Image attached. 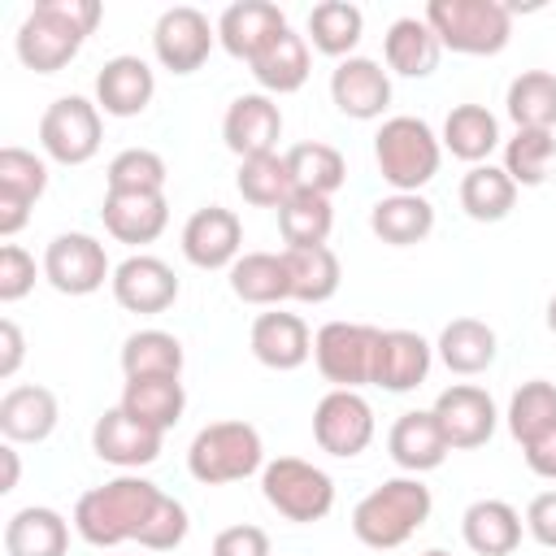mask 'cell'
Masks as SVG:
<instances>
[{
  "mask_svg": "<svg viewBox=\"0 0 556 556\" xmlns=\"http://www.w3.org/2000/svg\"><path fill=\"white\" fill-rule=\"evenodd\" d=\"M100 26V0H39L17 26V61L35 74L65 70Z\"/></svg>",
  "mask_w": 556,
  "mask_h": 556,
  "instance_id": "obj_1",
  "label": "cell"
},
{
  "mask_svg": "<svg viewBox=\"0 0 556 556\" xmlns=\"http://www.w3.org/2000/svg\"><path fill=\"white\" fill-rule=\"evenodd\" d=\"M161 486L139 478V473H122L104 486H91L78 495L74 504V530L83 534V543L91 547H117L126 539H139V530L148 526L152 508L161 504Z\"/></svg>",
  "mask_w": 556,
  "mask_h": 556,
  "instance_id": "obj_2",
  "label": "cell"
},
{
  "mask_svg": "<svg viewBox=\"0 0 556 556\" xmlns=\"http://www.w3.org/2000/svg\"><path fill=\"white\" fill-rule=\"evenodd\" d=\"M430 508H434L430 486L417 473L387 478L352 508V534L374 552H391L404 547L430 521Z\"/></svg>",
  "mask_w": 556,
  "mask_h": 556,
  "instance_id": "obj_3",
  "label": "cell"
},
{
  "mask_svg": "<svg viewBox=\"0 0 556 556\" xmlns=\"http://www.w3.org/2000/svg\"><path fill=\"white\" fill-rule=\"evenodd\" d=\"M421 17L460 56H495L513 39V4L504 0H430Z\"/></svg>",
  "mask_w": 556,
  "mask_h": 556,
  "instance_id": "obj_4",
  "label": "cell"
},
{
  "mask_svg": "<svg viewBox=\"0 0 556 556\" xmlns=\"http://www.w3.org/2000/svg\"><path fill=\"white\" fill-rule=\"evenodd\" d=\"M374 161L382 182H391V191H421L443 161V139L430 130V122L421 117H387L374 135Z\"/></svg>",
  "mask_w": 556,
  "mask_h": 556,
  "instance_id": "obj_5",
  "label": "cell"
},
{
  "mask_svg": "<svg viewBox=\"0 0 556 556\" xmlns=\"http://www.w3.org/2000/svg\"><path fill=\"white\" fill-rule=\"evenodd\" d=\"M187 469L204 486H226L243 482L248 473L265 469V443L261 430L248 421H208L191 447H187Z\"/></svg>",
  "mask_w": 556,
  "mask_h": 556,
  "instance_id": "obj_6",
  "label": "cell"
},
{
  "mask_svg": "<svg viewBox=\"0 0 556 556\" xmlns=\"http://www.w3.org/2000/svg\"><path fill=\"white\" fill-rule=\"evenodd\" d=\"M261 495L265 504L295 521V526H313L321 517H330L334 508V482L326 469H317L313 460H300V456H278L261 469Z\"/></svg>",
  "mask_w": 556,
  "mask_h": 556,
  "instance_id": "obj_7",
  "label": "cell"
},
{
  "mask_svg": "<svg viewBox=\"0 0 556 556\" xmlns=\"http://www.w3.org/2000/svg\"><path fill=\"white\" fill-rule=\"evenodd\" d=\"M374 348H378V326L365 321H326L313 334L317 374L334 391H361L365 382H374Z\"/></svg>",
  "mask_w": 556,
  "mask_h": 556,
  "instance_id": "obj_8",
  "label": "cell"
},
{
  "mask_svg": "<svg viewBox=\"0 0 556 556\" xmlns=\"http://www.w3.org/2000/svg\"><path fill=\"white\" fill-rule=\"evenodd\" d=\"M104 122L87 96H61L39 117V148L56 165H87L100 152Z\"/></svg>",
  "mask_w": 556,
  "mask_h": 556,
  "instance_id": "obj_9",
  "label": "cell"
},
{
  "mask_svg": "<svg viewBox=\"0 0 556 556\" xmlns=\"http://www.w3.org/2000/svg\"><path fill=\"white\" fill-rule=\"evenodd\" d=\"M313 439L326 456L352 460L374 443V408L361 391H326L313 408Z\"/></svg>",
  "mask_w": 556,
  "mask_h": 556,
  "instance_id": "obj_10",
  "label": "cell"
},
{
  "mask_svg": "<svg viewBox=\"0 0 556 556\" xmlns=\"http://www.w3.org/2000/svg\"><path fill=\"white\" fill-rule=\"evenodd\" d=\"M43 278L61 295H91L104 287V278H113V265L100 239L83 230H65L43 248Z\"/></svg>",
  "mask_w": 556,
  "mask_h": 556,
  "instance_id": "obj_11",
  "label": "cell"
},
{
  "mask_svg": "<svg viewBox=\"0 0 556 556\" xmlns=\"http://www.w3.org/2000/svg\"><path fill=\"white\" fill-rule=\"evenodd\" d=\"M217 43V26L191 4H174L152 26V52L169 74H195Z\"/></svg>",
  "mask_w": 556,
  "mask_h": 556,
  "instance_id": "obj_12",
  "label": "cell"
},
{
  "mask_svg": "<svg viewBox=\"0 0 556 556\" xmlns=\"http://www.w3.org/2000/svg\"><path fill=\"white\" fill-rule=\"evenodd\" d=\"M430 413H434V421H439V430H443L452 452L482 447L495 434V421H500L495 400L473 382H452L447 391H439Z\"/></svg>",
  "mask_w": 556,
  "mask_h": 556,
  "instance_id": "obj_13",
  "label": "cell"
},
{
  "mask_svg": "<svg viewBox=\"0 0 556 556\" xmlns=\"http://www.w3.org/2000/svg\"><path fill=\"white\" fill-rule=\"evenodd\" d=\"M222 139H226V148H230L239 161L278 152V139H282V109H278L274 96H265V91L235 96L230 109H226V117H222Z\"/></svg>",
  "mask_w": 556,
  "mask_h": 556,
  "instance_id": "obj_14",
  "label": "cell"
},
{
  "mask_svg": "<svg viewBox=\"0 0 556 556\" xmlns=\"http://www.w3.org/2000/svg\"><path fill=\"white\" fill-rule=\"evenodd\" d=\"M182 256L195 269H230L243 256V222L222 204L195 208L182 226Z\"/></svg>",
  "mask_w": 556,
  "mask_h": 556,
  "instance_id": "obj_15",
  "label": "cell"
},
{
  "mask_svg": "<svg viewBox=\"0 0 556 556\" xmlns=\"http://www.w3.org/2000/svg\"><path fill=\"white\" fill-rule=\"evenodd\" d=\"M48 191V165L26 148H0V235L13 239L26 222L35 200Z\"/></svg>",
  "mask_w": 556,
  "mask_h": 556,
  "instance_id": "obj_16",
  "label": "cell"
},
{
  "mask_svg": "<svg viewBox=\"0 0 556 556\" xmlns=\"http://www.w3.org/2000/svg\"><path fill=\"white\" fill-rule=\"evenodd\" d=\"M330 100L352 122H374L391 104V78L374 56H348L330 70Z\"/></svg>",
  "mask_w": 556,
  "mask_h": 556,
  "instance_id": "obj_17",
  "label": "cell"
},
{
  "mask_svg": "<svg viewBox=\"0 0 556 556\" xmlns=\"http://www.w3.org/2000/svg\"><path fill=\"white\" fill-rule=\"evenodd\" d=\"M109 287H113V300L126 308V313H165L174 300H178V278H174V269L161 261V256H148V252H135V256H126L117 269H113V278H109Z\"/></svg>",
  "mask_w": 556,
  "mask_h": 556,
  "instance_id": "obj_18",
  "label": "cell"
},
{
  "mask_svg": "<svg viewBox=\"0 0 556 556\" xmlns=\"http://www.w3.org/2000/svg\"><path fill=\"white\" fill-rule=\"evenodd\" d=\"M161 443H165V434L152 430V426H143V421H135L122 404L117 408H104L96 417V426H91L96 456L109 460V465H117V469H143V465H152L161 456Z\"/></svg>",
  "mask_w": 556,
  "mask_h": 556,
  "instance_id": "obj_19",
  "label": "cell"
},
{
  "mask_svg": "<svg viewBox=\"0 0 556 556\" xmlns=\"http://www.w3.org/2000/svg\"><path fill=\"white\" fill-rule=\"evenodd\" d=\"M287 30V13L269 0H235L222 17H217V43L235 56V61H256L278 35Z\"/></svg>",
  "mask_w": 556,
  "mask_h": 556,
  "instance_id": "obj_20",
  "label": "cell"
},
{
  "mask_svg": "<svg viewBox=\"0 0 556 556\" xmlns=\"http://www.w3.org/2000/svg\"><path fill=\"white\" fill-rule=\"evenodd\" d=\"M156 96V74L143 56H109L96 74V109L109 117H139Z\"/></svg>",
  "mask_w": 556,
  "mask_h": 556,
  "instance_id": "obj_21",
  "label": "cell"
},
{
  "mask_svg": "<svg viewBox=\"0 0 556 556\" xmlns=\"http://www.w3.org/2000/svg\"><path fill=\"white\" fill-rule=\"evenodd\" d=\"M430 356H434V348L417 330H378L374 387H382L391 395H404V391L421 387L426 374H430Z\"/></svg>",
  "mask_w": 556,
  "mask_h": 556,
  "instance_id": "obj_22",
  "label": "cell"
},
{
  "mask_svg": "<svg viewBox=\"0 0 556 556\" xmlns=\"http://www.w3.org/2000/svg\"><path fill=\"white\" fill-rule=\"evenodd\" d=\"M252 356L265 365V369H278V374H291L300 369L308 356H313V334L304 326V317L295 313H282V308H269L252 321Z\"/></svg>",
  "mask_w": 556,
  "mask_h": 556,
  "instance_id": "obj_23",
  "label": "cell"
},
{
  "mask_svg": "<svg viewBox=\"0 0 556 556\" xmlns=\"http://www.w3.org/2000/svg\"><path fill=\"white\" fill-rule=\"evenodd\" d=\"M387 452L404 473H430V469H439L447 460L452 447H447L434 413L430 408H413V413L395 417V426L387 434Z\"/></svg>",
  "mask_w": 556,
  "mask_h": 556,
  "instance_id": "obj_24",
  "label": "cell"
},
{
  "mask_svg": "<svg viewBox=\"0 0 556 556\" xmlns=\"http://www.w3.org/2000/svg\"><path fill=\"white\" fill-rule=\"evenodd\" d=\"M56 395L39 382H22V387H9L0 395V434L4 443H43L52 430H56Z\"/></svg>",
  "mask_w": 556,
  "mask_h": 556,
  "instance_id": "obj_25",
  "label": "cell"
},
{
  "mask_svg": "<svg viewBox=\"0 0 556 556\" xmlns=\"http://www.w3.org/2000/svg\"><path fill=\"white\" fill-rule=\"evenodd\" d=\"M460 534L478 556H513L521 543V513L508 500H473L460 513Z\"/></svg>",
  "mask_w": 556,
  "mask_h": 556,
  "instance_id": "obj_26",
  "label": "cell"
},
{
  "mask_svg": "<svg viewBox=\"0 0 556 556\" xmlns=\"http://www.w3.org/2000/svg\"><path fill=\"white\" fill-rule=\"evenodd\" d=\"M369 230L391 248H413L434 230V204L421 191H391L369 208Z\"/></svg>",
  "mask_w": 556,
  "mask_h": 556,
  "instance_id": "obj_27",
  "label": "cell"
},
{
  "mask_svg": "<svg viewBox=\"0 0 556 556\" xmlns=\"http://www.w3.org/2000/svg\"><path fill=\"white\" fill-rule=\"evenodd\" d=\"M382 56H387V70H395L404 78H430L439 70L443 43H439V35L430 30L426 17H395L387 26Z\"/></svg>",
  "mask_w": 556,
  "mask_h": 556,
  "instance_id": "obj_28",
  "label": "cell"
},
{
  "mask_svg": "<svg viewBox=\"0 0 556 556\" xmlns=\"http://www.w3.org/2000/svg\"><path fill=\"white\" fill-rule=\"evenodd\" d=\"M100 217L117 243H156L169 226V204H165V195H113V191H104Z\"/></svg>",
  "mask_w": 556,
  "mask_h": 556,
  "instance_id": "obj_29",
  "label": "cell"
},
{
  "mask_svg": "<svg viewBox=\"0 0 556 556\" xmlns=\"http://www.w3.org/2000/svg\"><path fill=\"white\" fill-rule=\"evenodd\" d=\"M70 521L56 508L30 504L4 521V556H65Z\"/></svg>",
  "mask_w": 556,
  "mask_h": 556,
  "instance_id": "obj_30",
  "label": "cell"
},
{
  "mask_svg": "<svg viewBox=\"0 0 556 556\" xmlns=\"http://www.w3.org/2000/svg\"><path fill=\"white\" fill-rule=\"evenodd\" d=\"M308 70H313V56H308V39L295 35L291 26L252 61V78L261 83L265 96H291L308 83Z\"/></svg>",
  "mask_w": 556,
  "mask_h": 556,
  "instance_id": "obj_31",
  "label": "cell"
},
{
  "mask_svg": "<svg viewBox=\"0 0 556 556\" xmlns=\"http://www.w3.org/2000/svg\"><path fill=\"white\" fill-rule=\"evenodd\" d=\"M135 421L152 426V430H174L182 421V408H187V391L178 378H126L122 387V400H117Z\"/></svg>",
  "mask_w": 556,
  "mask_h": 556,
  "instance_id": "obj_32",
  "label": "cell"
},
{
  "mask_svg": "<svg viewBox=\"0 0 556 556\" xmlns=\"http://www.w3.org/2000/svg\"><path fill=\"white\" fill-rule=\"evenodd\" d=\"M443 148L456 161L469 165H486V156L500 148V122L486 104H456L443 117Z\"/></svg>",
  "mask_w": 556,
  "mask_h": 556,
  "instance_id": "obj_33",
  "label": "cell"
},
{
  "mask_svg": "<svg viewBox=\"0 0 556 556\" xmlns=\"http://www.w3.org/2000/svg\"><path fill=\"white\" fill-rule=\"evenodd\" d=\"M230 291L243 304H261L274 308L282 300H291V282H287V261L282 252H243L230 265Z\"/></svg>",
  "mask_w": 556,
  "mask_h": 556,
  "instance_id": "obj_34",
  "label": "cell"
},
{
  "mask_svg": "<svg viewBox=\"0 0 556 556\" xmlns=\"http://www.w3.org/2000/svg\"><path fill=\"white\" fill-rule=\"evenodd\" d=\"M434 348H439V361L452 374L473 378V374L491 369V361H495V330L478 317H452Z\"/></svg>",
  "mask_w": 556,
  "mask_h": 556,
  "instance_id": "obj_35",
  "label": "cell"
},
{
  "mask_svg": "<svg viewBox=\"0 0 556 556\" xmlns=\"http://www.w3.org/2000/svg\"><path fill=\"white\" fill-rule=\"evenodd\" d=\"M282 261H287L291 300H300V304H326L343 282L339 256L330 248H287Z\"/></svg>",
  "mask_w": 556,
  "mask_h": 556,
  "instance_id": "obj_36",
  "label": "cell"
},
{
  "mask_svg": "<svg viewBox=\"0 0 556 556\" xmlns=\"http://www.w3.org/2000/svg\"><path fill=\"white\" fill-rule=\"evenodd\" d=\"M517 204V182L504 174V165H469L460 178V208L473 222H504Z\"/></svg>",
  "mask_w": 556,
  "mask_h": 556,
  "instance_id": "obj_37",
  "label": "cell"
},
{
  "mask_svg": "<svg viewBox=\"0 0 556 556\" xmlns=\"http://www.w3.org/2000/svg\"><path fill=\"white\" fill-rule=\"evenodd\" d=\"M504 109L517 122V130H552L556 126V74H547V70H521L508 83Z\"/></svg>",
  "mask_w": 556,
  "mask_h": 556,
  "instance_id": "obj_38",
  "label": "cell"
},
{
  "mask_svg": "<svg viewBox=\"0 0 556 556\" xmlns=\"http://www.w3.org/2000/svg\"><path fill=\"white\" fill-rule=\"evenodd\" d=\"M361 30H365V13L356 4H348V0H321L308 13V43L321 56L348 61L352 48L361 43Z\"/></svg>",
  "mask_w": 556,
  "mask_h": 556,
  "instance_id": "obj_39",
  "label": "cell"
},
{
  "mask_svg": "<svg viewBox=\"0 0 556 556\" xmlns=\"http://www.w3.org/2000/svg\"><path fill=\"white\" fill-rule=\"evenodd\" d=\"M287 156V169L295 178V191H317V195H334L343 182H348V161L339 148L321 143V139H308V143H295L282 152Z\"/></svg>",
  "mask_w": 556,
  "mask_h": 556,
  "instance_id": "obj_40",
  "label": "cell"
},
{
  "mask_svg": "<svg viewBox=\"0 0 556 556\" xmlns=\"http://www.w3.org/2000/svg\"><path fill=\"white\" fill-rule=\"evenodd\" d=\"M330 226H334L330 195L295 191V195L278 208V230H282V243H287V248H326Z\"/></svg>",
  "mask_w": 556,
  "mask_h": 556,
  "instance_id": "obj_41",
  "label": "cell"
},
{
  "mask_svg": "<svg viewBox=\"0 0 556 556\" xmlns=\"http://www.w3.org/2000/svg\"><path fill=\"white\" fill-rule=\"evenodd\" d=\"M122 374L126 378H178L182 343L169 330H135L122 343Z\"/></svg>",
  "mask_w": 556,
  "mask_h": 556,
  "instance_id": "obj_42",
  "label": "cell"
},
{
  "mask_svg": "<svg viewBox=\"0 0 556 556\" xmlns=\"http://www.w3.org/2000/svg\"><path fill=\"white\" fill-rule=\"evenodd\" d=\"M235 187H239V195H243L248 204H256V208H282V204L295 195V178H291L282 152H265V156L239 161Z\"/></svg>",
  "mask_w": 556,
  "mask_h": 556,
  "instance_id": "obj_43",
  "label": "cell"
},
{
  "mask_svg": "<svg viewBox=\"0 0 556 556\" xmlns=\"http://www.w3.org/2000/svg\"><path fill=\"white\" fill-rule=\"evenodd\" d=\"M104 187L113 195H165V161L152 148H122L109 169Z\"/></svg>",
  "mask_w": 556,
  "mask_h": 556,
  "instance_id": "obj_44",
  "label": "cell"
},
{
  "mask_svg": "<svg viewBox=\"0 0 556 556\" xmlns=\"http://www.w3.org/2000/svg\"><path fill=\"white\" fill-rule=\"evenodd\" d=\"M547 426H556V382L547 378H530L513 391L508 400V434L517 443L539 439Z\"/></svg>",
  "mask_w": 556,
  "mask_h": 556,
  "instance_id": "obj_45",
  "label": "cell"
},
{
  "mask_svg": "<svg viewBox=\"0 0 556 556\" xmlns=\"http://www.w3.org/2000/svg\"><path fill=\"white\" fill-rule=\"evenodd\" d=\"M552 161H556V135L552 130H517L504 143V174L517 187H543Z\"/></svg>",
  "mask_w": 556,
  "mask_h": 556,
  "instance_id": "obj_46",
  "label": "cell"
},
{
  "mask_svg": "<svg viewBox=\"0 0 556 556\" xmlns=\"http://www.w3.org/2000/svg\"><path fill=\"white\" fill-rule=\"evenodd\" d=\"M187 530H191V517H187V508L174 500V495H161V504L152 508V517H148V526L139 530V547H148V552H174L182 539H187Z\"/></svg>",
  "mask_w": 556,
  "mask_h": 556,
  "instance_id": "obj_47",
  "label": "cell"
},
{
  "mask_svg": "<svg viewBox=\"0 0 556 556\" xmlns=\"http://www.w3.org/2000/svg\"><path fill=\"white\" fill-rule=\"evenodd\" d=\"M35 287V256L17 243L0 248V304H17Z\"/></svg>",
  "mask_w": 556,
  "mask_h": 556,
  "instance_id": "obj_48",
  "label": "cell"
},
{
  "mask_svg": "<svg viewBox=\"0 0 556 556\" xmlns=\"http://www.w3.org/2000/svg\"><path fill=\"white\" fill-rule=\"evenodd\" d=\"M213 556H269V534L261 526H252V521L226 526L213 539Z\"/></svg>",
  "mask_w": 556,
  "mask_h": 556,
  "instance_id": "obj_49",
  "label": "cell"
},
{
  "mask_svg": "<svg viewBox=\"0 0 556 556\" xmlns=\"http://www.w3.org/2000/svg\"><path fill=\"white\" fill-rule=\"evenodd\" d=\"M526 530H530L534 543H543V547L556 552V491H539V495L530 500V508H526Z\"/></svg>",
  "mask_w": 556,
  "mask_h": 556,
  "instance_id": "obj_50",
  "label": "cell"
},
{
  "mask_svg": "<svg viewBox=\"0 0 556 556\" xmlns=\"http://www.w3.org/2000/svg\"><path fill=\"white\" fill-rule=\"evenodd\" d=\"M521 456H526L530 473H539V478L556 482V426H547V430H543L539 439L521 443Z\"/></svg>",
  "mask_w": 556,
  "mask_h": 556,
  "instance_id": "obj_51",
  "label": "cell"
},
{
  "mask_svg": "<svg viewBox=\"0 0 556 556\" xmlns=\"http://www.w3.org/2000/svg\"><path fill=\"white\" fill-rule=\"evenodd\" d=\"M22 356H26V339H22L17 321L4 317V321H0V378H13L17 365H22Z\"/></svg>",
  "mask_w": 556,
  "mask_h": 556,
  "instance_id": "obj_52",
  "label": "cell"
},
{
  "mask_svg": "<svg viewBox=\"0 0 556 556\" xmlns=\"http://www.w3.org/2000/svg\"><path fill=\"white\" fill-rule=\"evenodd\" d=\"M0 460H4V482H0V495H9L17 486V473H22V460H17V443H4L0 447Z\"/></svg>",
  "mask_w": 556,
  "mask_h": 556,
  "instance_id": "obj_53",
  "label": "cell"
},
{
  "mask_svg": "<svg viewBox=\"0 0 556 556\" xmlns=\"http://www.w3.org/2000/svg\"><path fill=\"white\" fill-rule=\"evenodd\" d=\"M547 330H552V334H556V295H552V300H547Z\"/></svg>",
  "mask_w": 556,
  "mask_h": 556,
  "instance_id": "obj_54",
  "label": "cell"
},
{
  "mask_svg": "<svg viewBox=\"0 0 556 556\" xmlns=\"http://www.w3.org/2000/svg\"><path fill=\"white\" fill-rule=\"evenodd\" d=\"M421 556H452V552H443V547H430V552H421Z\"/></svg>",
  "mask_w": 556,
  "mask_h": 556,
  "instance_id": "obj_55",
  "label": "cell"
}]
</instances>
